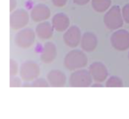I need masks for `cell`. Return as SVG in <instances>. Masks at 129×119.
<instances>
[{"mask_svg": "<svg viewBox=\"0 0 129 119\" xmlns=\"http://www.w3.org/2000/svg\"><path fill=\"white\" fill-rule=\"evenodd\" d=\"M17 6V0H10V12H12L15 11Z\"/></svg>", "mask_w": 129, "mask_h": 119, "instance_id": "cell-24", "label": "cell"}, {"mask_svg": "<svg viewBox=\"0 0 129 119\" xmlns=\"http://www.w3.org/2000/svg\"><path fill=\"white\" fill-rule=\"evenodd\" d=\"M49 86L48 81L43 78H37L31 84L32 87H48Z\"/></svg>", "mask_w": 129, "mask_h": 119, "instance_id": "cell-18", "label": "cell"}, {"mask_svg": "<svg viewBox=\"0 0 129 119\" xmlns=\"http://www.w3.org/2000/svg\"><path fill=\"white\" fill-rule=\"evenodd\" d=\"M68 0H52V4L56 7H63L66 5Z\"/></svg>", "mask_w": 129, "mask_h": 119, "instance_id": "cell-22", "label": "cell"}, {"mask_svg": "<svg viewBox=\"0 0 129 119\" xmlns=\"http://www.w3.org/2000/svg\"><path fill=\"white\" fill-rule=\"evenodd\" d=\"M98 39L96 36L91 32H86L82 35L81 46L86 52H92L97 46Z\"/></svg>", "mask_w": 129, "mask_h": 119, "instance_id": "cell-12", "label": "cell"}, {"mask_svg": "<svg viewBox=\"0 0 129 119\" xmlns=\"http://www.w3.org/2000/svg\"><path fill=\"white\" fill-rule=\"evenodd\" d=\"M91 87H103V85L102 84L99 83V82H96V83H95V84H92V85H91Z\"/></svg>", "mask_w": 129, "mask_h": 119, "instance_id": "cell-25", "label": "cell"}, {"mask_svg": "<svg viewBox=\"0 0 129 119\" xmlns=\"http://www.w3.org/2000/svg\"><path fill=\"white\" fill-rule=\"evenodd\" d=\"M51 15L49 8L44 4H37L34 6L30 12V18L34 22H42L47 20Z\"/></svg>", "mask_w": 129, "mask_h": 119, "instance_id": "cell-10", "label": "cell"}, {"mask_svg": "<svg viewBox=\"0 0 129 119\" xmlns=\"http://www.w3.org/2000/svg\"><path fill=\"white\" fill-rule=\"evenodd\" d=\"M40 72L37 63L34 61H26L20 68V77L24 81H32L37 78Z\"/></svg>", "mask_w": 129, "mask_h": 119, "instance_id": "cell-4", "label": "cell"}, {"mask_svg": "<svg viewBox=\"0 0 129 119\" xmlns=\"http://www.w3.org/2000/svg\"><path fill=\"white\" fill-rule=\"evenodd\" d=\"M28 22L29 15L24 9L15 10L10 15V27L13 30L24 28Z\"/></svg>", "mask_w": 129, "mask_h": 119, "instance_id": "cell-7", "label": "cell"}, {"mask_svg": "<svg viewBox=\"0 0 129 119\" xmlns=\"http://www.w3.org/2000/svg\"><path fill=\"white\" fill-rule=\"evenodd\" d=\"M110 42L116 50H127L129 48V32L126 30H118L114 32L110 37Z\"/></svg>", "mask_w": 129, "mask_h": 119, "instance_id": "cell-6", "label": "cell"}, {"mask_svg": "<svg viewBox=\"0 0 129 119\" xmlns=\"http://www.w3.org/2000/svg\"><path fill=\"white\" fill-rule=\"evenodd\" d=\"M106 87H123V82L122 80L116 76H112L109 77L106 83Z\"/></svg>", "mask_w": 129, "mask_h": 119, "instance_id": "cell-17", "label": "cell"}, {"mask_svg": "<svg viewBox=\"0 0 129 119\" xmlns=\"http://www.w3.org/2000/svg\"><path fill=\"white\" fill-rule=\"evenodd\" d=\"M89 71L96 82L102 83L108 77V70L105 65L100 62H95L89 67Z\"/></svg>", "mask_w": 129, "mask_h": 119, "instance_id": "cell-9", "label": "cell"}, {"mask_svg": "<svg viewBox=\"0 0 129 119\" xmlns=\"http://www.w3.org/2000/svg\"><path fill=\"white\" fill-rule=\"evenodd\" d=\"M72 1L74 2L75 4L78 6H84L90 2V0H72Z\"/></svg>", "mask_w": 129, "mask_h": 119, "instance_id": "cell-23", "label": "cell"}, {"mask_svg": "<svg viewBox=\"0 0 129 119\" xmlns=\"http://www.w3.org/2000/svg\"><path fill=\"white\" fill-rule=\"evenodd\" d=\"M111 0H92L91 4L93 9L100 13L104 12L108 10L111 6Z\"/></svg>", "mask_w": 129, "mask_h": 119, "instance_id": "cell-16", "label": "cell"}, {"mask_svg": "<svg viewBox=\"0 0 129 119\" xmlns=\"http://www.w3.org/2000/svg\"><path fill=\"white\" fill-rule=\"evenodd\" d=\"M36 33L30 28L21 30L15 36L16 46L21 49H28L33 46L35 41Z\"/></svg>", "mask_w": 129, "mask_h": 119, "instance_id": "cell-5", "label": "cell"}, {"mask_svg": "<svg viewBox=\"0 0 129 119\" xmlns=\"http://www.w3.org/2000/svg\"><path fill=\"white\" fill-rule=\"evenodd\" d=\"M103 22L106 27L111 30L121 28L124 24V19L121 9L118 6H112L104 15Z\"/></svg>", "mask_w": 129, "mask_h": 119, "instance_id": "cell-2", "label": "cell"}, {"mask_svg": "<svg viewBox=\"0 0 129 119\" xmlns=\"http://www.w3.org/2000/svg\"><path fill=\"white\" fill-rule=\"evenodd\" d=\"M57 55V49L55 45L52 42H47L44 44L43 51L40 54V60L45 64L52 62Z\"/></svg>", "mask_w": 129, "mask_h": 119, "instance_id": "cell-11", "label": "cell"}, {"mask_svg": "<svg viewBox=\"0 0 129 119\" xmlns=\"http://www.w3.org/2000/svg\"><path fill=\"white\" fill-rule=\"evenodd\" d=\"M10 87H21V80L15 76H12L10 78Z\"/></svg>", "mask_w": 129, "mask_h": 119, "instance_id": "cell-21", "label": "cell"}, {"mask_svg": "<svg viewBox=\"0 0 129 119\" xmlns=\"http://www.w3.org/2000/svg\"><path fill=\"white\" fill-rule=\"evenodd\" d=\"M81 32L78 27H70L63 35V40L66 45L70 48L77 47L81 40Z\"/></svg>", "mask_w": 129, "mask_h": 119, "instance_id": "cell-8", "label": "cell"}, {"mask_svg": "<svg viewBox=\"0 0 129 119\" xmlns=\"http://www.w3.org/2000/svg\"><path fill=\"white\" fill-rule=\"evenodd\" d=\"M53 26L48 21L40 22L36 27V34L41 39H49L53 34Z\"/></svg>", "mask_w": 129, "mask_h": 119, "instance_id": "cell-15", "label": "cell"}, {"mask_svg": "<svg viewBox=\"0 0 129 119\" xmlns=\"http://www.w3.org/2000/svg\"><path fill=\"white\" fill-rule=\"evenodd\" d=\"M52 24L54 30L58 32H63L69 29L70 25L69 18L64 13L55 14L52 19Z\"/></svg>", "mask_w": 129, "mask_h": 119, "instance_id": "cell-14", "label": "cell"}, {"mask_svg": "<svg viewBox=\"0 0 129 119\" xmlns=\"http://www.w3.org/2000/svg\"><path fill=\"white\" fill-rule=\"evenodd\" d=\"M47 81L50 87H62L66 84V76L59 70H52L47 74Z\"/></svg>", "mask_w": 129, "mask_h": 119, "instance_id": "cell-13", "label": "cell"}, {"mask_svg": "<svg viewBox=\"0 0 129 119\" xmlns=\"http://www.w3.org/2000/svg\"><path fill=\"white\" fill-rule=\"evenodd\" d=\"M128 59H129V53H128Z\"/></svg>", "mask_w": 129, "mask_h": 119, "instance_id": "cell-26", "label": "cell"}, {"mask_svg": "<svg viewBox=\"0 0 129 119\" xmlns=\"http://www.w3.org/2000/svg\"><path fill=\"white\" fill-rule=\"evenodd\" d=\"M121 13H122V17H123L124 22H126L127 24H129V3L125 5L122 8Z\"/></svg>", "mask_w": 129, "mask_h": 119, "instance_id": "cell-20", "label": "cell"}, {"mask_svg": "<svg viewBox=\"0 0 129 119\" xmlns=\"http://www.w3.org/2000/svg\"><path fill=\"white\" fill-rule=\"evenodd\" d=\"M18 72V62L13 58L10 60V77L15 76Z\"/></svg>", "mask_w": 129, "mask_h": 119, "instance_id": "cell-19", "label": "cell"}, {"mask_svg": "<svg viewBox=\"0 0 129 119\" xmlns=\"http://www.w3.org/2000/svg\"><path fill=\"white\" fill-rule=\"evenodd\" d=\"M93 77L89 71L81 69L74 71L69 77V84L72 87H88L92 85Z\"/></svg>", "mask_w": 129, "mask_h": 119, "instance_id": "cell-3", "label": "cell"}, {"mask_svg": "<svg viewBox=\"0 0 129 119\" xmlns=\"http://www.w3.org/2000/svg\"><path fill=\"white\" fill-rule=\"evenodd\" d=\"M88 59L86 54L79 49L70 51L64 58V65L69 71H76L85 67Z\"/></svg>", "mask_w": 129, "mask_h": 119, "instance_id": "cell-1", "label": "cell"}]
</instances>
